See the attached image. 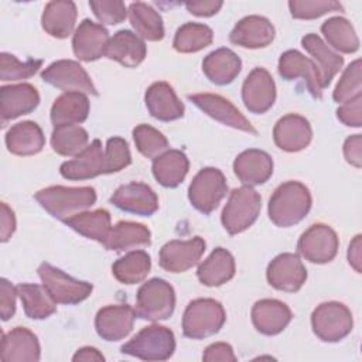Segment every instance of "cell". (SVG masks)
Returning a JSON list of instances; mask_svg holds the SVG:
<instances>
[{
    "instance_id": "1",
    "label": "cell",
    "mask_w": 362,
    "mask_h": 362,
    "mask_svg": "<svg viewBox=\"0 0 362 362\" xmlns=\"http://www.w3.org/2000/svg\"><path fill=\"white\" fill-rule=\"evenodd\" d=\"M311 194L298 181L280 184L269 199V218L276 226L290 228L301 222L311 209Z\"/></svg>"
},
{
    "instance_id": "2",
    "label": "cell",
    "mask_w": 362,
    "mask_h": 362,
    "mask_svg": "<svg viewBox=\"0 0 362 362\" xmlns=\"http://www.w3.org/2000/svg\"><path fill=\"white\" fill-rule=\"evenodd\" d=\"M35 201L54 218L65 221L96 202V191L92 187H62L52 185L40 189Z\"/></svg>"
},
{
    "instance_id": "3",
    "label": "cell",
    "mask_w": 362,
    "mask_h": 362,
    "mask_svg": "<svg viewBox=\"0 0 362 362\" xmlns=\"http://www.w3.org/2000/svg\"><path fill=\"white\" fill-rule=\"evenodd\" d=\"M226 321L222 304L214 298L192 300L182 315V334L191 339H204L219 332Z\"/></svg>"
},
{
    "instance_id": "4",
    "label": "cell",
    "mask_w": 362,
    "mask_h": 362,
    "mask_svg": "<svg viewBox=\"0 0 362 362\" xmlns=\"http://www.w3.org/2000/svg\"><path fill=\"white\" fill-rule=\"evenodd\" d=\"M120 349L143 361H167L175 351V337L170 328L153 324L139 331Z\"/></svg>"
},
{
    "instance_id": "5",
    "label": "cell",
    "mask_w": 362,
    "mask_h": 362,
    "mask_svg": "<svg viewBox=\"0 0 362 362\" xmlns=\"http://www.w3.org/2000/svg\"><path fill=\"white\" fill-rule=\"evenodd\" d=\"M262 209L260 195L247 185L232 189L223 206L221 221L229 235H238L250 228Z\"/></svg>"
},
{
    "instance_id": "6",
    "label": "cell",
    "mask_w": 362,
    "mask_h": 362,
    "mask_svg": "<svg viewBox=\"0 0 362 362\" xmlns=\"http://www.w3.org/2000/svg\"><path fill=\"white\" fill-rule=\"evenodd\" d=\"M175 308V291L173 286L158 277L141 284L136 296V317L147 321L167 320Z\"/></svg>"
},
{
    "instance_id": "7",
    "label": "cell",
    "mask_w": 362,
    "mask_h": 362,
    "mask_svg": "<svg viewBox=\"0 0 362 362\" xmlns=\"http://www.w3.org/2000/svg\"><path fill=\"white\" fill-rule=\"evenodd\" d=\"M351 310L338 301H327L317 305L311 314L314 334L324 342H338L352 331Z\"/></svg>"
},
{
    "instance_id": "8",
    "label": "cell",
    "mask_w": 362,
    "mask_h": 362,
    "mask_svg": "<svg viewBox=\"0 0 362 362\" xmlns=\"http://www.w3.org/2000/svg\"><path fill=\"white\" fill-rule=\"evenodd\" d=\"M37 272L42 286L57 304H78L86 300L93 290L90 283L76 280L49 263H41Z\"/></svg>"
},
{
    "instance_id": "9",
    "label": "cell",
    "mask_w": 362,
    "mask_h": 362,
    "mask_svg": "<svg viewBox=\"0 0 362 362\" xmlns=\"http://www.w3.org/2000/svg\"><path fill=\"white\" fill-rule=\"evenodd\" d=\"M226 192L228 184L223 173L215 167H205L192 178L188 198L195 209L208 215L216 209Z\"/></svg>"
},
{
    "instance_id": "10",
    "label": "cell",
    "mask_w": 362,
    "mask_h": 362,
    "mask_svg": "<svg viewBox=\"0 0 362 362\" xmlns=\"http://www.w3.org/2000/svg\"><path fill=\"white\" fill-rule=\"evenodd\" d=\"M339 246L337 232L325 223L311 225L298 239L297 250L308 262L324 264L334 260Z\"/></svg>"
},
{
    "instance_id": "11",
    "label": "cell",
    "mask_w": 362,
    "mask_h": 362,
    "mask_svg": "<svg viewBox=\"0 0 362 362\" xmlns=\"http://www.w3.org/2000/svg\"><path fill=\"white\" fill-rule=\"evenodd\" d=\"M41 79L65 92H82L98 96L90 76L76 61L59 59L52 62L41 72Z\"/></svg>"
},
{
    "instance_id": "12",
    "label": "cell",
    "mask_w": 362,
    "mask_h": 362,
    "mask_svg": "<svg viewBox=\"0 0 362 362\" xmlns=\"http://www.w3.org/2000/svg\"><path fill=\"white\" fill-rule=\"evenodd\" d=\"M188 99L216 122H221L225 126H229L250 134H257L252 123L228 99L222 98L221 95L194 93V95H188Z\"/></svg>"
},
{
    "instance_id": "13",
    "label": "cell",
    "mask_w": 362,
    "mask_h": 362,
    "mask_svg": "<svg viewBox=\"0 0 362 362\" xmlns=\"http://www.w3.org/2000/svg\"><path fill=\"white\" fill-rule=\"evenodd\" d=\"M205 252V240L195 236L189 240H170L160 249L161 269L170 273H184L195 266Z\"/></svg>"
},
{
    "instance_id": "14",
    "label": "cell",
    "mask_w": 362,
    "mask_h": 362,
    "mask_svg": "<svg viewBox=\"0 0 362 362\" xmlns=\"http://www.w3.org/2000/svg\"><path fill=\"white\" fill-rule=\"evenodd\" d=\"M267 281L280 291H298L307 280V270L296 253H281L267 266Z\"/></svg>"
},
{
    "instance_id": "15",
    "label": "cell",
    "mask_w": 362,
    "mask_h": 362,
    "mask_svg": "<svg viewBox=\"0 0 362 362\" xmlns=\"http://www.w3.org/2000/svg\"><path fill=\"white\" fill-rule=\"evenodd\" d=\"M242 100L252 113H266L276 100V83L264 68H255L242 85Z\"/></svg>"
},
{
    "instance_id": "16",
    "label": "cell",
    "mask_w": 362,
    "mask_h": 362,
    "mask_svg": "<svg viewBox=\"0 0 362 362\" xmlns=\"http://www.w3.org/2000/svg\"><path fill=\"white\" fill-rule=\"evenodd\" d=\"M279 75L286 79H297L303 78L307 83L308 92L313 98L321 99L322 96V85H321V75L314 64L313 59L307 58L297 49H288L280 55L279 65H277Z\"/></svg>"
},
{
    "instance_id": "17",
    "label": "cell",
    "mask_w": 362,
    "mask_h": 362,
    "mask_svg": "<svg viewBox=\"0 0 362 362\" xmlns=\"http://www.w3.org/2000/svg\"><path fill=\"white\" fill-rule=\"evenodd\" d=\"M110 202L129 214L140 216H151L158 209V198L156 192L143 182H130L120 185L113 195Z\"/></svg>"
},
{
    "instance_id": "18",
    "label": "cell",
    "mask_w": 362,
    "mask_h": 362,
    "mask_svg": "<svg viewBox=\"0 0 362 362\" xmlns=\"http://www.w3.org/2000/svg\"><path fill=\"white\" fill-rule=\"evenodd\" d=\"M59 173L64 178L72 181L90 180L100 174H106V160L100 140L95 139L82 153L72 160L62 163Z\"/></svg>"
},
{
    "instance_id": "19",
    "label": "cell",
    "mask_w": 362,
    "mask_h": 362,
    "mask_svg": "<svg viewBox=\"0 0 362 362\" xmlns=\"http://www.w3.org/2000/svg\"><path fill=\"white\" fill-rule=\"evenodd\" d=\"M109 40V33L102 24L85 18L74 33L72 49L78 59L92 62L105 55Z\"/></svg>"
},
{
    "instance_id": "20",
    "label": "cell",
    "mask_w": 362,
    "mask_h": 362,
    "mask_svg": "<svg viewBox=\"0 0 362 362\" xmlns=\"http://www.w3.org/2000/svg\"><path fill=\"white\" fill-rule=\"evenodd\" d=\"M136 311L129 304L106 305L95 317L98 335L105 341H120L126 338L134 324Z\"/></svg>"
},
{
    "instance_id": "21",
    "label": "cell",
    "mask_w": 362,
    "mask_h": 362,
    "mask_svg": "<svg viewBox=\"0 0 362 362\" xmlns=\"http://www.w3.org/2000/svg\"><path fill=\"white\" fill-rule=\"evenodd\" d=\"M313 139V130L308 120L300 115H286L280 117L273 129L276 146L287 153H297L305 148Z\"/></svg>"
},
{
    "instance_id": "22",
    "label": "cell",
    "mask_w": 362,
    "mask_h": 362,
    "mask_svg": "<svg viewBox=\"0 0 362 362\" xmlns=\"http://www.w3.org/2000/svg\"><path fill=\"white\" fill-rule=\"evenodd\" d=\"M40 103L38 90L30 83L4 85L0 88L1 123L31 113Z\"/></svg>"
},
{
    "instance_id": "23",
    "label": "cell",
    "mask_w": 362,
    "mask_h": 362,
    "mask_svg": "<svg viewBox=\"0 0 362 362\" xmlns=\"http://www.w3.org/2000/svg\"><path fill=\"white\" fill-rule=\"evenodd\" d=\"M0 358L3 362H37L41 348L34 332L24 327H16L1 338Z\"/></svg>"
},
{
    "instance_id": "24",
    "label": "cell",
    "mask_w": 362,
    "mask_h": 362,
    "mask_svg": "<svg viewBox=\"0 0 362 362\" xmlns=\"http://www.w3.org/2000/svg\"><path fill=\"white\" fill-rule=\"evenodd\" d=\"M274 27L262 16H247L236 23L229 34L232 44L243 48H264L274 40Z\"/></svg>"
},
{
    "instance_id": "25",
    "label": "cell",
    "mask_w": 362,
    "mask_h": 362,
    "mask_svg": "<svg viewBox=\"0 0 362 362\" xmlns=\"http://www.w3.org/2000/svg\"><path fill=\"white\" fill-rule=\"evenodd\" d=\"M233 171L243 185H260L272 177L273 160L263 150L249 148L238 154L233 161Z\"/></svg>"
},
{
    "instance_id": "26",
    "label": "cell",
    "mask_w": 362,
    "mask_h": 362,
    "mask_svg": "<svg viewBox=\"0 0 362 362\" xmlns=\"http://www.w3.org/2000/svg\"><path fill=\"white\" fill-rule=\"evenodd\" d=\"M291 318V310L280 300L263 298L252 307V322L263 335L280 334L290 324Z\"/></svg>"
},
{
    "instance_id": "27",
    "label": "cell",
    "mask_w": 362,
    "mask_h": 362,
    "mask_svg": "<svg viewBox=\"0 0 362 362\" xmlns=\"http://www.w3.org/2000/svg\"><path fill=\"white\" fill-rule=\"evenodd\" d=\"M148 113L161 122L177 120L184 116V105L167 82L151 83L144 95Z\"/></svg>"
},
{
    "instance_id": "28",
    "label": "cell",
    "mask_w": 362,
    "mask_h": 362,
    "mask_svg": "<svg viewBox=\"0 0 362 362\" xmlns=\"http://www.w3.org/2000/svg\"><path fill=\"white\" fill-rule=\"evenodd\" d=\"M147 55L144 41L129 30H120L109 40L105 57L113 59L123 66L134 68L140 65Z\"/></svg>"
},
{
    "instance_id": "29",
    "label": "cell",
    "mask_w": 362,
    "mask_h": 362,
    "mask_svg": "<svg viewBox=\"0 0 362 362\" xmlns=\"http://www.w3.org/2000/svg\"><path fill=\"white\" fill-rule=\"evenodd\" d=\"M76 6L71 0H54L47 3L41 16V25L54 38H66L72 34L76 21Z\"/></svg>"
},
{
    "instance_id": "30",
    "label": "cell",
    "mask_w": 362,
    "mask_h": 362,
    "mask_svg": "<svg viewBox=\"0 0 362 362\" xmlns=\"http://www.w3.org/2000/svg\"><path fill=\"white\" fill-rule=\"evenodd\" d=\"M4 140L7 150L16 156L38 154L45 146V137L41 127L31 120L11 126L7 130Z\"/></svg>"
},
{
    "instance_id": "31",
    "label": "cell",
    "mask_w": 362,
    "mask_h": 362,
    "mask_svg": "<svg viewBox=\"0 0 362 362\" xmlns=\"http://www.w3.org/2000/svg\"><path fill=\"white\" fill-rule=\"evenodd\" d=\"M242 69L240 58L229 48H218L202 61V72L215 85H228Z\"/></svg>"
},
{
    "instance_id": "32",
    "label": "cell",
    "mask_w": 362,
    "mask_h": 362,
    "mask_svg": "<svg viewBox=\"0 0 362 362\" xmlns=\"http://www.w3.org/2000/svg\"><path fill=\"white\" fill-rule=\"evenodd\" d=\"M301 45L314 58V64L317 65L321 75L322 89L327 88L334 76L341 71L344 58L329 49L328 45L317 34L304 35L301 38Z\"/></svg>"
},
{
    "instance_id": "33",
    "label": "cell",
    "mask_w": 362,
    "mask_h": 362,
    "mask_svg": "<svg viewBox=\"0 0 362 362\" xmlns=\"http://www.w3.org/2000/svg\"><path fill=\"white\" fill-rule=\"evenodd\" d=\"M89 99L82 92H64L51 107V122L54 127L61 124H79L88 119Z\"/></svg>"
},
{
    "instance_id": "34",
    "label": "cell",
    "mask_w": 362,
    "mask_h": 362,
    "mask_svg": "<svg viewBox=\"0 0 362 362\" xmlns=\"http://www.w3.org/2000/svg\"><path fill=\"white\" fill-rule=\"evenodd\" d=\"M198 280L208 287H218L229 281L235 276V259L230 252L216 247L198 266Z\"/></svg>"
},
{
    "instance_id": "35",
    "label": "cell",
    "mask_w": 362,
    "mask_h": 362,
    "mask_svg": "<svg viewBox=\"0 0 362 362\" xmlns=\"http://www.w3.org/2000/svg\"><path fill=\"white\" fill-rule=\"evenodd\" d=\"M151 243V233L148 228L143 223L120 221L112 226L103 246L107 250L123 252L141 246H148Z\"/></svg>"
},
{
    "instance_id": "36",
    "label": "cell",
    "mask_w": 362,
    "mask_h": 362,
    "mask_svg": "<svg viewBox=\"0 0 362 362\" xmlns=\"http://www.w3.org/2000/svg\"><path fill=\"white\" fill-rule=\"evenodd\" d=\"M189 168L187 156L180 150H168L153 160V175L165 188L178 187Z\"/></svg>"
},
{
    "instance_id": "37",
    "label": "cell",
    "mask_w": 362,
    "mask_h": 362,
    "mask_svg": "<svg viewBox=\"0 0 362 362\" xmlns=\"http://www.w3.org/2000/svg\"><path fill=\"white\" fill-rule=\"evenodd\" d=\"M69 228L76 230L79 235L93 239L99 243H105L112 225L109 211L99 208L95 211H83L64 221Z\"/></svg>"
},
{
    "instance_id": "38",
    "label": "cell",
    "mask_w": 362,
    "mask_h": 362,
    "mask_svg": "<svg viewBox=\"0 0 362 362\" xmlns=\"http://www.w3.org/2000/svg\"><path fill=\"white\" fill-rule=\"evenodd\" d=\"M130 24L137 37L147 41H161L164 38V24L161 16L147 3L136 1L129 6Z\"/></svg>"
},
{
    "instance_id": "39",
    "label": "cell",
    "mask_w": 362,
    "mask_h": 362,
    "mask_svg": "<svg viewBox=\"0 0 362 362\" xmlns=\"http://www.w3.org/2000/svg\"><path fill=\"white\" fill-rule=\"evenodd\" d=\"M17 294L23 303L25 315L31 320H44L57 311V303L44 286L23 283L17 286Z\"/></svg>"
},
{
    "instance_id": "40",
    "label": "cell",
    "mask_w": 362,
    "mask_h": 362,
    "mask_svg": "<svg viewBox=\"0 0 362 362\" xmlns=\"http://www.w3.org/2000/svg\"><path fill=\"white\" fill-rule=\"evenodd\" d=\"M150 255L144 250H132L113 263L112 273L119 283L130 286L143 281L150 273Z\"/></svg>"
},
{
    "instance_id": "41",
    "label": "cell",
    "mask_w": 362,
    "mask_h": 362,
    "mask_svg": "<svg viewBox=\"0 0 362 362\" xmlns=\"http://www.w3.org/2000/svg\"><path fill=\"white\" fill-rule=\"evenodd\" d=\"M327 42L337 51L354 54L359 49V38L352 24L344 17H331L321 25Z\"/></svg>"
},
{
    "instance_id": "42",
    "label": "cell",
    "mask_w": 362,
    "mask_h": 362,
    "mask_svg": "<svg viewBox=\"0 0 362 362\" xmlns=\"http://www.w3.org/2000/svg\"><path fill=\"white\" fill-rule=\"evenodd\" d=\"M89 134L78 124H61L51 134L52 150L64 157H75L88 147Z\"/></svg>"
},
{
    "instance_id": "43",
    "label": "cell",
    "mask_w": 362,
    "mask_h": 362,
    "mask_svg": "<svg viewBox=\"0 0 362 362\" xmlns=\"http://www.w3.org/2000/svg\"><path fill=\"white\" fill-rule=\"evenodd\" d=\"M212 40L214 33L208 25L201 23H185L177 30L173 47L178 52L191 54L206 48L211 45Z\"/></svg>"
},
{
    "instance_id": "44",
    "label": "cell",
    "mask_w": 362,
    "mask_h": 362,
    "mask_svg": "<svg viewBox=\"0 0 362 362\" xmlns=\"http://www.w3.org/2000/svg\"><path fill=\"white\" fill-rule=\"evenodd\" d=\"M133 140L139 153L153 160L168 148V140L165 136L148 124L136 126L133 129Z\"/></svg>"
},
{
    "instance_id": "45",
    "label": "cell",
    "mask_w": 362,
    "mask_h": 362,
    "mask_svg": "<svg viewBox=\"0 0 362 362\" xmlns=\"http://www.w3.org/2000/svg\"><path fill=\"white\" fill-rule=\"evenodd\" d=\"M42 61L41 59H27L20 61L14 55L1 52L0 54V79L7 81H20L27 79L37 74V71L41 68Z\"/></svg>"
},
{
    "instance_id": "46",
    "label": "cell",
    "mask_w": 362,
    "mask_h": 362,
    "mask_svg": "<svg viewBox=\"0 0 362 362\" xmlns=\"http://www.w3.org/2000/svg\"><path fill=\"white\" fill-rule=\"evenodd\" d=\"M362 95V85H361V59H355L345 68L342 76L339 78L332 98L337 103H345L352 100L356 96Z\"/></svg>"
},
{
    "instance_id": "47",
    "label": "cell",
    "mask_w": 362,
    "mask_h": 362,
    "mask_svg": "<svg viewBox=\"0 0 362 362\" xmlns=\"http://www.w3.org/2000/svg\"><path fill=\"white\" fill-rule=\"evenodd\" d=\"M288 8L291 16L298 20H313L331 11L344 10L342 4L335 0H291Z\"/></svg>"
},
{
    "instance_id": "48",
    "label": "cell",
    "mask_w": 362,
    "mask_h": 362,
    "mask_svg": "<svg viewBox=\"0 0 362 362\" xmlns=\"http://www.w3.org/2000/svg\"><path fill=\"white\" fill-rule=\"evenodd\" d=\"M105 160H106V174L117 173L126 168L132 163V156H130L127 141L122 137L107 139L106 148H105Z\"/></svg>"
},
{
    "instance_id": "49",
    "label": "cell",
    "mask_w": 362,
    "mask_h": 362,
    "mask_svg": "<svg viewBox=\"0 0 362 362\" xmlns=\"http://www.w3.org/2000/svg\"><path fill=\"white\" fill-rule=\"evenodd\" d=\"M89 6L102 24L116 25L127 16V8L120 0H92Z\"/></svg>"
},
{
    "instance_id": "50",
    "label": "cell",
    "mask_w": 362,
    "mask_h": 362,
    "mask_svg": "<svg viewBox=\"0 0 362 362\" xmlns=\"http://www.w3.org/2000/svg\"><path fill=\"white\" fill-rule=\"evenodd\" d=\"M337 117L345 126L361 127V124H362V95L354 98L349 102L342 103L337 109Z\"/></svg>"
},
{
    "instance_id": "51",
    "label": "cell",
    "mask_w": 362,
    "mask_h": 362,
    "mask_svg": "<svg viewBox=\"0 0 362 362\" xmlns=\"http://www.w3.org/2000/svg\"><path fill=\"white\" fill-rule=\"evenodd\" d=\"M17 286H13L7 279L0 280V315L3 321L10 320L16 313Z\"/></svg>"
},
{
    "instance_id": "52",
    "label": "cell",
    "mask_w": 362,
    "mask_h": 362,
    "mask_svg": "<svg viewBox=\"0 0 362 362\" xmlns=\"http://www.w3.org/2000/svg\"><path fill=\"white\" fill-rule=\"evenodd\" d=\"M202 359L205 362H216V361H222V362H235L236 356L233 354V348L226 344V342H215L211 344L209 346H206Z\"/></svg>"
},
{
    "instance_id": "53",
    "label": "cell",
    "mask_w": 362,
    "mask_h": 362,
    "mask_svg": "<svg viewBox=\"0 0 362 362\" xmlns=\"http://www.w3.org/2000/svg\"><path fill=\"white\" fill-rule=\"evenodd\" d=\"M344 157L351 165L361 168V165H362V136L361 134L349 136L345 140Z\"/></svg>"
},
{
    "instance_id": "54",
    "label": "cell",
    "mask_w": 362,
    "mask_h": 362,
    "mask_svg": "<svg viewBox=\"0 0 362 362\" xmlns=\"http://www.w3.org/2000/svg\"><path fill=\"white\" fill-rule=\"evenodd\" d=\"M222 6L223 3L221 0H192L185 3L187 10L198 17H211L216 14Z\"/></svg>"
},
{
    "instance_id": "55",
    "label": "cell",
    "mask_w": 362,
    "mask_h": 362,
    "mask_svg": "<svg viewBox=\"0 0 362 362\" xmlns=\"http://www.w3.org/2000/svg\"><path fill=\"white\" fill-rule=\"evenodd\" d=\"M1 215H0V240L3 243H6L11 235L16 230V216L14 212L11 211V208L6 204L1 202Z\"/></svg>"
},
{
    "instance_id": "56",
    "label": "cell",
    "mask_w": 362,
    "mask_h": 362,
    "mask_svg": "<svg viewBox=\"0 0 362 362\" xmlns=\"http://www.w3.org/2000/svg\"><path fill=\"white\" fill-rule=\"evenodd\" d=\"M361 235H356L352 242L349 243V247H348V262L349 264L354 267V270L356 273H361L362 267V242H361Z\"/></svg>"
},
{
    "instance_id": "57",
    "label": "cell",
    "mask_w": 362,
    "mask_h": 362,
    "mask_svg": "<svg viewBox=\"0 0 362 362\" xmlns=\"http://www.w3.org/2000/svg\"><path fill=\"white\" fill-rule=\"evenodd\" d=\"M72 361L74 362H79V361H83V362H103L105 356L93 346H83V348H81L75 352V355L72 356Z\"/></svg>"
}]
</instances>
